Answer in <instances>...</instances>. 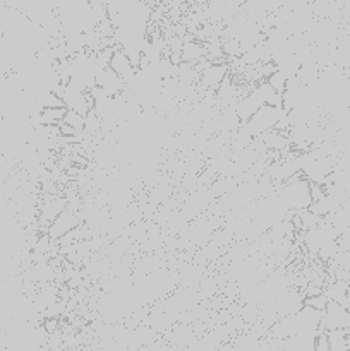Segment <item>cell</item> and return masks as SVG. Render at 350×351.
I'll return each mask as SVG.
<instances>
[{
	"mask_svg": "<svg viewBox=\"0 0 350 351\" xmlns=\"http://www.w3.org/2000/svg\"><path fill=\"white\" fill-rule=\"evenodd\" d=\"M288 112H285L283 108H278V106H270L264 105L263 108L257 110L256 115L249 120V122L242 123L240 127V132L246 134L250 139H256V137L263 136V134L275 130L277 123L280 122V119H283Z\"/></svg>",
	"mask_w": 350,
	"mask_h": 351,
	"instance_id": "1",
	"label": "cell"
},
{
	"mask_svg": "<svg viewBox=\"0 0 350 351\" xmlns=\"http://www.w3.org/2000/svg\"><path fill=\"white\" fill-rule=\"evenodd\" d=\"M350 311L349 308L342 307L340 304L329 302L326 308L323 311L321 319V331L331 332V331H345L347 324H349Z\"/></svg>",
	"mask_w": 350,
	"mask_h": 351,
	"instance_id": "2",
	"label": "cell"
},
{
	"mask_svg": "<svg viewBox=\"0 0 350 351\" xmlns=\"http://www.w3.org/2000/svg\"><path fill=\"white\" fill-rule=\"evenodd\" d=\"M62 101H64L65 110L78 113V115L84 117V119L86 115L93 110V105H95V103H93V98L89 96V93L79 91L78 88H74V86L71 84L65 86Z\"/></svg>",
	"mask_w": 350,
	"mask_h": 351,
	"instance_id": "3",
	"label": "cell"
},
{
	"mask_svg": "<svg viewBox=\"0 0 350 351\" xmlns=\"http://www.w3.org/2000/svg\"><path fill=\"white\" fill-rule=\"evenodd\" d=\"M81 225H82V221H81V218H79L78 213H72V211H69V209H65V211L62 213V215L58 216L54 223H51L50 228H48V232H47V235L50 237L51 242H58L62 237H65L67 233H71L72 230H75L78 226H81Z\"/></svg>",
	"mask_w": 350,
	"mask_h": 351,
	"instance_id": "4",
	"label": "cell"
},
{
	"mask_svg": "<svg viewBox=\"0 0 350 351\" xmlns=\"http://www.w3.org/2000/svg\"><path fill=\"white\" fill-rule=\"evenodd\" d=\"M264 101L259 95H257L256 89H253L250 93H247L244 98H240L235 105V115L239 119L240 123H246L253 119L257 113V110L263 108Z\"/></svg>",
	"mask_w": 350,
	"mask_h": 351,
	"instance_id": "5",
	"label": "cell"
},
{
	"mask_svg": "<svg viewBox=\"0 0 350 351\" xmlns=\"http://www.w3.org/2000/svg\"><path fill=\"white\" fill-rule=\"evenodd\" d=\"M96 88L103 89L110 98H117V96H120L126 91L124 81L110 67L103 69V71L96 74Z\"/></svg>",
	"mask_w": 350,
	"mask_h": 351,
	"instance_id": "6",
	"label": "cell"
},
{
	"mask_svg": "<svg viewBox=\"0 0 350 351\" xmlns=\"http://www.w3.org/2000/svg\"><path fill=\"white\" fill-rule=\"evenodd\" d=\"M229 67L230 65L226 62L209 65L202 74H199V82L202 84V88L218 89L222 82L229 77Z\"/></svg>",
	"mask_w": 350,
	"mask_h": 351,
	"instance_id": "7",
	"label": "cell"
},
{
	"mask_svg": "<svg viewBox=\"0 0 350 351\" xmlns=\"http://www.w3.org/2000/svg\"><path fill=\"white\" fill-rule=\"evenodd\" d=\"M180 55H182V62H184V64L196 65L198 62H201L202 58H206L205 45H199L198 41H194V40L184 41Z\"/></svg>",
	"mask_w": 350,
	"mask_h": 351,
	"instance_id": "8",
	"label": "cell"
},
{
	"mask_svg": "<svg viewBox=\"0 0 350 351\" xmlns=\"http://www.w3.org/2000/svg\"><path fill=\"white\" fill-rule=\"evenodd\" d=\"M326 338H328L329 351H349V338L345 331L326 332Z\"/></svg>",
	"mask_w": 350,
	"mask_h": 351,
	"instance_id": "9",
	"label": "cell"
},
{
	"mask_svg": "<svg viewBox=\"0 0 350 351\" xmlns=\"http://www.w3.org/2000/svg\"><path fill=\"white\" fill-rule=\"evenodd\" d=\"M222 48H223V57L230 58V60H239L242 57V48L237 40H222Z\"/></svg>",
	"mask_w": 350,
	"mask_h": 351,
	"instance_id": "10",
	"label": "cell"
},
{
	"mask_svg": "<svg viewBox=\"0 0 350 351\" xmlns=\"http://www.w3.org/2000/svg\"><path fill=\"white\" fill-rule=\"evenodd\" d=\"M62 123H65V125L72 127V129L78 130L79 134H82V132H84L86 119H84V117L78 115V113L69 112V110H67V113H65V117H64V120H62Z\"/></svg>",
	"mask_w": 350,
	"mask_h": 351,
	"instance_id": "11",
	"label": "cell"
},
{
	"mask_svg": "<svg viewBox=\"0 0 350 351\" xmlns=\"http://www.w3.org/2000/svg\"><path fill=\"white\" fill-rule=\"evenodd\" d=\"M266 82L278 93V95H283V93L287 91V77H285L283 74H280L278 71L275 72L273 75H270V77L266 79Z\"/></svg>",
	"mask_w": 350,
	"mask_h": 351,
	"instance_id": "12",
	"label": "cell"
},
{
	"mask_svg": "<svg viewBox=\"0 0 350 351\" xmlns=\"http://www.w3.org/2000/svg\"><path fill=\"white\" fill-rule=\"evenodd\" d=\"M314 351H329L328 338H326L325 331H319L318 339H316V350Z\"/></svg>",
	"mask_w": 350,
	"mask_h": 351,
	"instance_id": "13",
	"label": "cell"
}]
</instances>
